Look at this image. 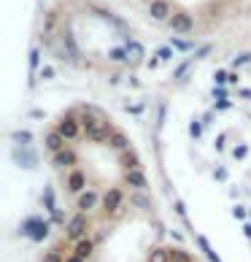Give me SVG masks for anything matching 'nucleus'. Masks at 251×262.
Segmentation results:
<instances>
[{
  "mask_svg": "<svg viewBox=\"0 0 251 262\" xmlns=\"http://www.w3.org/2000/svg\"><path fill=\"white\" fill-rule=\"evenodd\" d=\"M149 262H173V257H170L168 249H154L151 257H149Z\"/></svg>",
  "mask_w": 251,
  "mask_h": 262,
  "instance_id": "20e7f679",
  "label": "nucleus"
},
{
  "mask_svg": "<svg viewBox=\"0 0 251 262\" xmlns=\"http://www.w3.org/2000/svg\"><path fill=\"white\" fill-rule=\"evenodd\" d=\"M95 203H98V192L95 189H84L81 195H79V211H89V208H95Z\"/></svg>",
  "mask_w": 251,
  "mask_h": 262,
  "instance_id": "f03ea898",
  "label": "nucleus"
},
{
  "mask_svg": "<svg viewBox=\"0 0 251 262\" xmlns=\"http://www.w3.org/2000/svg\"><path fill=\"white\" fill-rule=\"evenodd\" d=\"M65 262H86V259H84V257H79V254H73V257H67Z\"/></svg>",
  "mask_w": 251,
  "mask_h": 262,
  "instance_id": "423d86ee",
  "label": "nucleus"
},
{
  "mask_svg": "<svg viewBox=\"0 0 251 262\" xmlns=\"http://www.w3.org/2000/svg\"><path fill=\"white\" fill-rule=\"evenodd\" d=\"M92 246H95V241H89V238H79V241H76V254L86 259V257L92 254Z\"/></svg>",
  "mask_w": 251,
  "mask_h": 262,
  "instance_id": "7ed1b4c3",
  "label": "nucleus"
},
{
  "mask_svg": "<svg viewBox=\"0 0 251 262\" xmlns=\"http://www.w3.org/2000/svg\"><path fill=\"white\" fill-rule=\"evenodd\" d=\"M41 262H65V257L60 254V251H49V254H43Z\"/></svg>",
  "mask_w": 251,
  "mask_h": 262,
  "instance_id": "39448f33",
  "label": "nucleus"
},
{
  "mask_svg": "<svg viewBox=\"0 0 251 262\" xmlns=\"http://www.w3.org/2000/svg\"><path fill=\"white\" fill-rule=\"evenodd\" d=\"M65 232H67V238L71 241H79V238H84V232H86V216H84V211H79L76 216L67 222V227H65Z\"/></svg>",
  "mask_w": 251,
  "mask_h": 262,
  "instance_id": "f257e3e1",
  "label": "nucleus"
}]
</instances>
